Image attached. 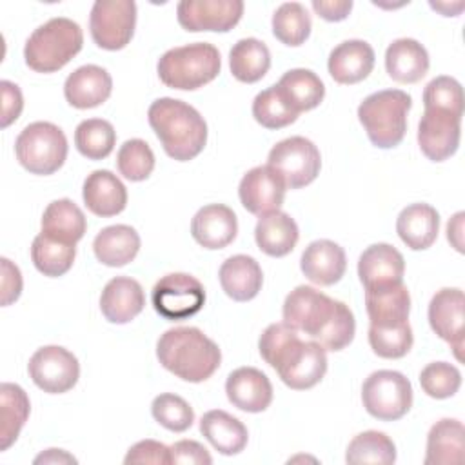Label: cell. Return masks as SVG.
Returning <instances> with one entry per match:
<instances>
[{"instance_id": "1", "label": "cell", "mask_w": 465, "mask_h": 465, "mask_svg": "<svg viewBox=\"0 0 465 465\" xmlns=\"http://www.w3.org/2000/svg\"><path fill=\"white\" fill-rule=\"evenodd\" d=\"M282 316L289 327L309 334L325 351L332 352L345 349L356 332L349 305L309 285H298L287 294Z\"/></svg>"}, {"instance_id": "2", "label": "cell", "mask_w": 465, "mask_h": 465, "mask_svg": "<svg viewBox=\"0 0 465 465\" xmlns=\"http://www.w3.org/2000/svg\"><path fill=\"white\" fill-rule=\"evenodd\" d=\"M147 120L165 154L176 162L196 158L207 143L203 116L183 100L169 96L154 100L149 105Z\"/></svg>"}, {"instance_id": "3", "label": "cell", "mask_w": 465, "mask_h": 465, "mask_svg": "<svg viewBox=\"0 0 465 465\" xmlns=\"http://www.w3.org/2000/svg\"><path fill=\"white\" fill-rule=\"evenodd\" d=\"M156 358L163 369L183 381L209 380L222 361L220 347L196 327L167 329L156 343Z\"/></svg>"}, {"instance_id": "4", "label": "cell", "mask_w": 465, "mask_h": 465, "mask_svg": "<svg viewBox=\"0 0 465 465\" xmlns=\"http://www.w3.org/2000/svg\"><path fill=\"white\" fill-rule=\"evenodd\" d=\"M84 45L82 27L65 16H54L38 25L24 45V58L36 73H56L67 65Z\"/></svg>"}, {"instance_id": "5", "label": "cell", "mask_w": 465, "mask_h": 465, "mask_svg": "<svg viewBox=\"0 0 465 465\" xmlns=\"http://www.w3.org/2000/svg\"><path fill=\"white\" fill-rule=\"evenodd\" d=\"M222 69L220 51L209 42H194L165 51L156 71L160 80L180 91H194L213 82Z\"/></svg>"}, {"instance_id": "6", "label": "cell", "mask_w": 465, "mask_h": 465, "mask_svg": "<svg viewBox=\"0 0 465 465\" xmlns=\"http://www.w3.org/2000/svg\"><path fill=\"white\" fill-rule=\"evenodd\" d=\"M412 98L401 89H383L369 94L358 105V120L372 145L392 149L401 143L407 131V113Z\"/></svg>"}, {"instance_id": "7", "label": "cell", "mask_w": 465, "mask_h": 465, "mask_svg": "<svg viewBox=\"0 0 465 465\" xmlns=\"http://www.w3.org/2000/svg\"><path fill=\"white\" fill-rule=\"evenodd\" d=\"M67 138L51 122H33L22 129L15 142L20 165L31 174L47 176L56 173L67 158Z\"/></svg>"}, {"instance_id": "8", "label": "cell", "mask_w": 465, "mask_h": 465, "mask_svg": "<svg viewBox=\"0 0 465 465\" xmlns=\"http://www.w3.org/2000/svg\"><path fill=\"white\" fill-rule=\"evenodd\" d=\"M269 365L287 387L305 391L320 383L325 376L327 354L318 341H302L298 332H294L272 356Z\"/></svg>"}, {"instance_id": "9", "label": "cell", "mask_w": 465, "mask_h": 465, "mask_svg": "<svg viewBox=\"0 0 465 465\" xmlns=\"http://www.w3.org/2000/svg\"><path fill=\"white\" fill-rule=\"evenodd\" d=\"M365 411L381 421L403 418L412 407V385L398 371H374L361 385Z\"/></svg>"}, {"instance_id": "10", "label": "cell", "mask_w": 465, "mask_h": 465, "mask_svg": "<svg viewBox=\"0 0 465 465\" xmlns=\"http://www.w3.org/2000/svg\"><path fill=\"white\" fill-rule=\"evenodd\" d=\"M267 165L283 180L287 189H300L316 180L322 156L309 138L291 136L269 151Z\"/></svg>"}, {"instance_id": "11", "label": "cell", "mask_w": 465, "mask_h": 465, "mask_svg": "<svg viewBox=\"0 0 465 465\" xmlns=\"http://www.w3.org/2000/svg\"><path fill=\"white\" fill-rule=\"evenodd\" d=\"M151 303L162 318L180 322L202 311L205 303V291L194 276L187 272H171L154 283L151 291Z\"/></svg>"}, {"instance_id": "12", "label": "cell", "mask_w": 465, "mask_h": 465, "mask_svg": "<svg viewBox=\"0 0 465 465\" xmlns=\"http://www.w3.org/2000/svg\"><path fill=\"white\" fill-rule=\"evenodd\" d=\"M136 25V4L133 0H96L89 15L93 42L107 51L124 49Z\"/></svg>"}, {"instance_id": "13", "label": "cell", "mask_w": 465, "mask_h": 465, "mask_svg": "<svg viewBox=\"0 0 465 465\" xmlns=\"http://www.w3.org/2000/svg\"><path fill=\"white\" fill-rule=\"evenodd\" d=\"M33 383L49 394H64L71 391L80 378V363L76 356L60 345L40 347L27 363Z\"/></svg>"}, {"instance_id": "14", "label": "cell", "mask_w": 465, "mask_h": 465, "mask_svg": "<svg viewBox=\"0 0 465 465\" xmlns=\"http://www.w3.org/2000/svg\"><path fill=\"white\" fill-rule=\"evenodd\" d=\"M243 7L242 0H182L176 5V18L191 33H227L240 22Z\"/></svg>"}, {"instance_id": "15", "label": "cell", "mask_w": 465, "mask_h": 465, "mask_svg": "<svg viewBox=\"0 0 465 465\" xmlns=\"http://www.w3.org/2000/svg\"><path fill=\"white\" fill-rule=\"evenodd\" d=\"M461 116L447 111L425 109L418 124V145L430 162L450 158L460 145Z\"/></svg>"}, {"instance_id": "16", "label": "cell", "mask_w": 465, "mask_h": 465, "mask_svg": "<svg viewBox=\"0 0 465 465\" xmlns=\"http://www.w3.org/2000/svg\"><path fill=\"white\" fill-rule=\"evenodd\" d=\"M463 320H465V296L461 289L445 287L440 289L429 303L430 329L445 340L454 356L461 361L463 349Z\"/></svg>"}, {"instance_id": "17", "label": "cell", "mask_w": 465, "mask_h": 465, "mask_svg": "<svg viewBox=\"0 0 465 465\" xmlns=\"http://www.w3.org/2000/svg\"><path fill=\"white\" fill-rule=\"evenodd\" d=\"M285 191L287 187L283 180L269 165L249 169L238 185L242 205L256 216L280 211L285 200Z\"/></svg>"}, {"instance_id": "18", "label": "cell", "mask_w": 465, "mask_h": 465, "mask_svg": "<svg viewBox=\"0 0 465 465\" xmlns=\"http://www.w3.org/2000/svg\"><path fill=\"white\" fill-rule=\"evenodd\" d=\"M403 272L405 260L389 243H372L360 254L358 276L365 291L403 283Z\"/></svg>"}, {"instance_id": "19", "label": "cell", "mask_w": 465, "mask_h": 465, "mask_svg": "<svg viewBox=\"0 0 465 465\" xmlns=\"http://www.w3.org/2000/svg\"><path fill=\"white\" fill-rule=\"evenodd\" d=\"M225 392L227 400L245 412H263L272 401L271 380L254 367L234 369L227 376Z\"/></svg>"}, {"instance_id": "20", "label": "cell", "mask_w": 465, "mask_h": 465, "mask_svg": "<svg viewBox=\"0 0 465 465\" xmlns=\"http://www.w3.org/2000/svg\"><path fill=\"white\" fill-rule=\"evenodd\" d=\"M236 214L223 203L203 205L191 220V234L203 249H223L236 238Z\"/></svg>"}, {"instance_id": "21", "label": "cell", "mask_w": 465, "mask_h": 465, "mask_svg": "<svg viewBox=\"0 0 465 465\" xmlns=\"http://www.w3.org/2000/svg\"><path fill=\"white\" fill-rule=\"evenodd\" d=\"M113 91L111 74L94 64L74 69L64 84V96L76 109H93L102 105Z\"/></svg>"}, {"instance_id": "22", "label": "cell", "mask_w": 465, "mask_h": 465, "mask_svg": "<svg viewBox=\"0 0 465 465\" xmlns=\"http://www.w3.org/2000/svg\"><path fill=\"white\" fill-rule=\"evenodd\" d=\"M300 269L316 285H334L347 269L345 251L332 240H314L302 252Z\"/></svg>"}, {"instance_id": "23", "label": "cell", "mask_w": 465, "mask_h": 465, "mask_svg": "<svg viewBox=\"0 0 465 465\" xmlns=\"http://www.w3.org/2000/svg\"><path fill=\"white\" fill-rule=\"evenodd\" d=\"M145 305L142 285L129 276H116L109 280L100 294V311L111 323H129Z\"/></svg>"}, {"instance_id": "24", "label": "cell", "mask_w": 465, "mask_h": 465, "mask_svg": "<svg viewBox=\"0 0 465 465\" xmlns=\"http://www.w3.org/2000/svg\"><path fill=\"white\" fill-rule=\"evenodd\" d=\"M374 67V49L365 40H345L338 44L327 62L329 74L334 82L352 85L365 80Z\"/></svg>"}, {"instance_id": "25", "label": "cell", "mask_w": 465, "mask_h": 465, "mask_svg": "<svg viewBox=\"0 0 465 465\" xmlns=\"http://www.w3.org/2000/svg\"><path fill=\"white\" fill-rule=\"evenodd\" d=\"M82 198L85 207L102 218L120 214L127 205V189L122 180L107 169H96L84 180Z\"/></svg>"}, {"instance_id": "26", "label": "cell", "mask_w": 465, "mask_h": 465, "mask_svg": "<svg viewBox=\"0 0 465 465\" xmlns=\"http://www.w3.org/2000/svg\"><path fill=\"white\" fill-rule=\"evenodd\" d=\"M220 285L223 292L234 302L252 300L263 283V272L260 263L247 254L229 256L218 271Z\"/></svg>"}, {"instance_id": "27", "label": "cell", "mask_w": 465, "mask_h": 465, "mask_svg": "<svg viewBox=\"0 0 465 465\" xmlns=\"http://www.w3.org/2000/svg\"><path fill=\"white\" fill-rule=\"evenodd\" d=\"M440 231V214L429 203H411L398 214L396 232L412 251L429 249Z\"/></svg>"}, {"instance_id": "28", "label": "cell", "mask_w": 465, "mask_h": 465, "mask_svg": "<svg viewBox=\"0 0 465 465\" xmlns=\"http://www.w3.org/2000/svg\"><path fill=\"white\" fill-rule=\"evenodd\" d=\"M429 53L414 38H398L385 51V69L398 84H416L429 71Z\"/></svg>"}, {"instance_id": "29", "label": "cell", "mask_w": 465, "mask_h": 465, "mask_svg": "<svg viewBox=\"0 0 465 465\" xmlns=\"http://www.w3.org/2000/svg\"><path fill=\"white\" fill-rule=\"evenodd\" d=\"M300 231L296 222L282 211H274L258 218L254 240L262 252L272 258L287 256L298 243Z\"/></svg>"}, {"instance_id": "30", "label": "cell", "mask_w": 465, "mask_h": 465, "mask_svg": "<svg viewBox=\"0 0 465 465\" xmlns=\"http://www.w3.org/2000/svg\"><path fill=\"white\" fill-rule=\"evenodd\" d=\"M200 432L223 456H234L247 445V427L232 414L214 409L202 416Z\"/></svg>"}, {"instance_id": "31", "label": "cell", "mask_w": 465, "mask_h": 465, "mask_svg": "<svg viewBox=\"0 0 465 465\" xmlns=\"http://www.w3.org/2000/svg\"><path fill=\"white\" fill-rule=\"evenodd\" d=\"M465 432L463 423L454 418L436 421L427 434L425 465H460L463 461Z\"/></svg>"}, {"instance_id": "32", "label": "cell", "mask_w": 465, "mask_h": 465, "mask_svg": "<svg viewBox=\"0 0 465 465\" xmlns=\"http://www.w3.org/2000/svg\"><path fill=\"white\" fill-rule=\"evenodd\" d=\"M94 256L107 267H124L133 262L140 251V234L124 223L104 227L93 242Z\"/></svg>"}, {"instance_id": "33", "label": "cell", "mask_w": 465, "mask_h": 465, "mask_svg": "<svg viewBox=\"0 0 465 465\" xmlns=\"http://www.w3.org/2000/svg\"><path fill=\"white\" fill-rule=\"evenodd\" d=\"M371 325H398L409 322L411 294L403 283L365 291Z\"/></svg>"}, {"instance_id": "34", "label": "cell", "mask_w": 465, "mask_h": 465, "mask_svg": "<svg viewBox=\"0 0 465 465\" xmlns=\"http://www.w3.org/2000/svg\"><path fill=\"white\" fill-rule=\"evenodd\" d=\"M87 229L84 211L69 198L51 202L42 214V232L67 243H76Z\"/></svg>"}, {"instance_id": "35", "label": "cell", "mask_w": 465, "mask_h": 465, "mask_svg": "<svg viewBox=\"0 0 465 465\" xmlns=\"http://www.w3.org/2000/svg\"><path fill=\"white\" fill-rule=\"evenodd\" d=\"M285 102L300 114L318 107L325 96V85L311 69H289L276 84Z\"/></svg>"}, {"instance_id": "36", "label": "cell", "mask_w": 465, "mask_h": 465, "mask_svg": "<svg viewBox=\"0 0 465 465\" xmlns=\"http://www.w3.org/2000/svg\"><path fill=\"white\" fill-rule=\"evenodd\" d=\"M229 67L238 82L254 84L267 74L271 51L258 38H242L229 51Z\"/></svg>"}, {"instance_id": "37", "label": "cell", "mask_w": 465, "mask_h": 465, "mask_svg": "<svg viewBox=\"0 0 465 465\" xmlns=\"http://www.w3.org/2000/svg\"><path fill=\"white\" fill-rule=\"evenodd\" d=\"M0 450H7L27 421L31 405L25 391L16 383L7 381L0 385Z\"/></svg>"}, {"instance_id": "38", "label": "cell", "mask_w": 465, "mask_h": 465, "mask_svg": "<svg viewBox=\"0 0 465 465\" xmlns=\"http://www.w3.org/2000/svg\"><path fill=\"white\" fill-rule=\"evenodd\" d=\"M76 243H67L54 240L44 232L36 234L31 245V260L35 267L49 278H58L65 274L74 262Z\"/></svg>"}, {"instance_id": "39", "label": "cell", "mask_w": 465, "mask_h": 465, "mask_svg": "<svg viewBox=\"0 0 465 465\" xmlns=\"http://www.w3.org/2000/svg\"><path fill=\"white\" fill-rule=\"evenodd\" d=\"M116 143V131L111 122L102 118H87L76 125L74 145L87 160L107 158Z\"/></svg>"}, {"instance_id": "40", "label": "cell", "mask_w": 465, "mask_h": 465, "mask_svg": "<svg viewBox=\"0 0 465 465\" xmlns=\"http://www.w3.org/2000/svg\"><path fill=\"white\" fill-rule=\"evenodd\" d=\"M311 15L300 2H285L272 15V35L289 47L302 45L311 35Z\"/></svg>"}, {"instance_id": "41", "label": "cell", "mask_w": 465, "mask_h": 465, "mask_svg": "<svg viewBox=\"0 0 465 465\" xmlns=\"http://www.w3.org/2000/svg\"><path fill=\"white\" fill-rule=\"evenodd\" d=\"M345 461L358 463H394L396 445L394 441L380 430H365L351 440L345 452Z\"/></svg>"}, {"instance_id": "42", "label": "cell", "mask_w": 465, "mask_h": 465, "mask_svg": "<svg viewBox=\"0 0 465 465\" xmlns=\"http://www.w3.org/2000/svg\"><path fill=\"white\" fill-rule=\"evenodd\" d=\"M252 116L265 129H282L296 122L298 113L285 102L274 84L254 96Z\"/></svg>"}, {"instance_id": "43", "label": "cell", "mask_w": 465, "mask_h": 465, "mask_svg": "<svg viewBox=\"0 0 465 465\" xmlns=\"http://www.w3.org/2000/svg\"><path fill=\"white\" fill-rule=\"evenodd\" d=\"M414 343L409 322L398 325H369V345L380 358H403Z\"/></svg>"}, {"instance_id": "44", "label": "cell", "mask_w": 465, "mask_h": 465, "mask_svg": "<svg viewBox=\"0 0 465 465\" xmlns=\"http://www.w3.org/2000/svg\"><path fill=\"white\" fill-rule=\"evenodd\" d=\"M116 167L125 180H147L154 169V153L147 142L131 138L120 145L116 154Z\"/></svg>"}, {"instance_id": "45", "label": "cell", "mask_w": 465, "mask_h": 465, "mask_svg": "<svg viewBox=\"0 0 465 465\" xmlns=\"http://www.w3.org/2000/svg\"><path fill=\"white\" fill-rule=\"evenodd\" d=\"M151 414L162 427L173 432H183L194 421L193 407L182 396L173 392L158 394L151 403Z\"/></svg>"}, {"instance_id": "46", "label": "cell", "mask_w": 465, "mask_h": 465, "mask_svg": "<svg viewBox=\"0 0 465 465\" xmlns=\"http://www.w3.org/2000/svg\"><path fill=\"white\" fill-rule=\"evenodd\" d=\"M425 109L447 111L456 116H463V89L461 84L452 76L432 78L423 91Z\"/></svg>"}, {"instance_id": "47", "label": "cell", "mask_w": 465, "mask_h": 465, "mask_svg": "<svg viewBox=\"0 0 465 465\" xmlns=\"http://www.w3.org/2000/svg\"><path fill=\"white\" fill-rule=\"evenodd\" d=\"M420 385L427 396L445 400L454 396L461 387V372L452 363L432 361L420 372Z\"/></svg>"}, {"instance_id": "48", "label": "cell", "mask_w": 465, "mask_h": 465, "mask_svg": "<svg viewBox=\"0 0 465 465\" xmlns=\"http://www.w3.org/2000/svg\"><path fill=\"white\" fill-rule=\"evenodd\" d=\"M124 463L125 465H131V463L167 465V463H171L169 447L156 441V440H142L127 450V454L124 458Z\"/></svg>"}, {"instance_id": "49", "label": "cell", "mask_w": 465, "mask_h": 465, "mask_svg": "<svg viewBox=\"0 0 465 465\" xmlns=\"http://www.w3.org/2000/svg\"><path fill=\"white\" fill-rule=\"evenodd\" d=\"M171 463H191V465H209L213 458L209 450L194 440H180L169 447Z\"/></svg>"}, {"instance_id": "50", "label": "cell", "mask_w": 465, "mask_h": 465, "mask_svg": "<svg viewBox=\"0 0 465 465\" xmlns=\"http://www.w3.org/2000/svg\"><path fill=\"white\" fill-rule=\"evenodd\" d=\"M0 91H2V127L5 129L18 120L24 109V98H22L20 87L9 80L0 82Z\"/></svg>"}, {"instance_id": "51", "label": "cell", "mask_w": 465, "mask_h": 465, "mask_svg": "<svg viewBox=\"0 0 465 465\" xmlns=\"http://www.w3.org/2000/svg\"><path fill=\"white\" fill-rule=\"evenodd\" d=\"M2 305L16 302L22 292V274L20 269L7 258H2Z\"/></svg>"}, {"instance_id": "52", "label": "cell", "mask_w": 465, "mask_h": 465, "mask_svg": "<svg viewBox=\"0 0 465 465\" xmlns=\"http://www.w3.org/2000/svg\"><path fill=\"white\" fill-rule=\"evenodd\" d=\"M312 9L327 22H340L349 16L352 0H312Z\"/></svg>"}, {"instance_id": "53", "label": "cell", "mask_w": 465, "mask_h": 465, "mask_svg": "<svg viewBox=\"0 0 465 465\" xmlns=\"http://www.w3.org/2000/svg\"><path fill=\"white\" fill-rule=\"evenodd\" d=\"M463 218L465 213L460 211L447 223V240L458 252H463Z\"/></svg>"}, {"instance_id": "54", "label": "cell", "mask_w": 465, "mask_h": 465, "mask_svg": "<svg viewBox=\"0 0 465 465\" xmlns=\"http://www.w3.org/2000/svg\"><path fill=\"white\" fill-rule=\"evenodd\" d=\"M35 463H76V458L62 449H47L35 458Z\"/></svg>"}]
</instances>
